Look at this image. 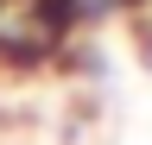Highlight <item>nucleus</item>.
<instances>
[{
	"label": "nucleus",
	"mask_w": 152,
	"mask_h": 145,
	"mask_svg": "<svg viewBox=\"0 0 152 145\" xmlns=\"http://www.w3.org/2000/svg\"><path fill=\"white\" fill-rule=\"evenodd\" d=\"M26 6L38 13V25H45V32L70 38V32H89V25H108V19H121V13L146 6V0H26Z\"/></svg>",
	"instance_id": "1"
}]
</instances>
